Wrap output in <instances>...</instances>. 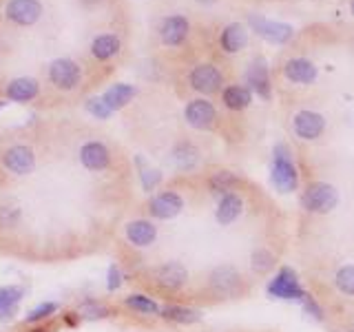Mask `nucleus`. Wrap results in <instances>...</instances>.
<instances>
[{
    "label": "nucleus",
    "mask_w": 354,
    "mask_h": 332,
    "mask_svg": "<svg viewBox=\"0 0 354 332\" xmlns=\"http://www.w3.org/2000/svg\"><path fill=\"white\" fill-rule=\"evenodd\" d=\"M188 29H191V25L184 16H169L160 25V38L166 47H180L188 36Z\"/></svg>",
    "instance_id": "412c9836"
},
{
    "label": "nucleus",
    "mask_w": 354,
    "mask_h": 332,
    "mask_svg": "<svg viewBox=\"0 0 354 332\" xmlns=\"http://www.w3.org/2000/svg\"><path fill=\"white\" fill-rule=\"evenodd\" d=\"M188 82L191 89L202 95H213L221 91V84H224V75L217 69L215 64H197L195 69L188 75Z\"/></svg>",
    "instance_id": "f8f14e48"
},
{
    "label": "nucleus",
    "mask_w": 354,
    "mask_h": 332,
    "mask_svg": "<svg viewBox=\"0 0 354 332\" xmlns=\"http://www.w3.org/2000/svg\"><path fill=\"white\" fill-rule=\"evenodd\" d=\"M122 284H124V275H122L120 266L118 264H111L109 270H106V290L109 293H115Z\"/></svg>",
    "instance_id": "e433bc0d"
},
{
    "label": "nucleus",
    "mask_w": 354,
    "mask_h": 332,
    "mask_svg": "<svg viewBox=\"0 0 354 332\" xmlns=\"http://www.w3.org/2000/svg\"><path fill=\"white\" fill-rule=\"evenodd\" d=\"M268 297L272 299H283V302H299L301 304L306 299V290L301 282H299L297 273L290 268V266H281L279 270L272 275V279L268 282Z\"/></svg>",
    "instance_id": "39448f33"
},
{
    "label": "nucleus",
    "mask_w": 354,
    "mask_h": 332,
    "mask_svg": "<svg viewBox=\"0 0 354 332\" xmlns=\"http://www.w3.org/2000/svg\"><path fill=\"white\" fill-rule=\"evenodd\" d=\"M239 191H230L226 195L217 197L215 219L219 226H232L235 221H239L243 217V213H246V197H243Z\"/></svg>",
    "instance_id": "9b49d317"
},
{
    "label": "nucleus",
    "mask_w": 354,
    "mask_h": 332,
    "mask_svg": "<svg viewBox=\"0 0 354 332\" xmlns=\"http://www.w3.org/2000/svg\"><path fill=\"white\" fill-rule=\"evenodd\" d=\"M22 288L18 286H0V321H9L18 315V304L22 302Z\"/></svg>",
    "instance_id": "bb28decb"
},
{
    "label": "nucleus",
    "mask_w": 354,
    "mask_h": 332,
    "mask_svg": "<svg viewBox=\"0 0 354 332\" xmlns=\"http://www.w3.org/2000/svg\"><path fill=\"white\" fill-rule=\"evenodd\" d=\"M283 75L295 84H313L317 80V66L308 58H290L283 66Z\"/></svg>",
    "instance_id": "5701e85b"
},
{
    "label": "nucleus",
    "mask_w": 354,
    "mask_h": 332,
    "mask_svg": "<svg viewBox=\"0 0 354 332\" xmlns=\"http://www.w3.org/2000/svg\"><path fill=\"white\" fill-rule=\"evenodd\" d=\"M124 235L131 246L151 248L158 241V226H155L153 219H133L124 226Z\"/></svg>",
    "instance_id": "dca6fc26"
},
{
    "label": "nucleus",
    "mask_w": 354,
    "mask_h": 332,
    "mask_svg": "<svg viewBox=\"0 0 354 332\" xmlns=\"http://www.w3.org/2000/svg\"><path fill=\"white\" fill-rule=\"evenodd\" d=\"M49 82L60 91H73L82 82V66L71 58H55L49 64Z\"/></svg>",
    "instance_id": "0eeeda50"
},
{
    "label": "nucleus",
    "mask_w": 354,
    "mask_h": 332,
    "mask_svg": "<svg viewBox=\"0 0 354 332\" xmlns=\"http://www.w3.org/2000/svg\"><path fill=\"white\" fill-rule=\"evenodd\" d=\"M5 16L18 27H31L42 18V3L40 0H9Z\"/></svg>",
    "instance_id": "ddd939ff"
},
{
    "label": "nucleus",
    "mask_w": 354,
    "mask_h": 332,
    "mask_svg": "<svg viewBox=\"0 0 354 332\" xmlns=\"http://www.w3.org/2000/svg\"><path fill=\"white\" fill-rule=\"evenodd\" d=\"M246 40H248V33H246V29H243L241 22H230L228 27H224V31H221V36H219V44L226 53L241 51Z\"/></svg>",
    "instance_id": "cd10ccee"
},
{
    "label": "nucleus",
    "mask_w": 354,
    "mask_h": 332,
    "mask_svg": "<svg viewBox=\"0 0 354 332\" xmlns=\"http://www.w3.org/2000/svg\"><path fill=\"white\" fill-rule=\"evenodd\" d=\"M5 104H7L5 100H0V109H5Z\"/></svg>",
    "instance_id": "79ce46f5"
},
{
    "label": "nucleus",
    "mask_w": 354,
    "mask_h": 332,
    "mask_svg": "<svg viewBox=\"0 0 354 332\" xmlns=\"http://www.w3.org/2000/svg\"><path fill=\"white\" fill-rule=\"evenodd\" d=\"M22 221V208L16 199H5L0 202V228H16Z\"/></svg>",
    "instance_id": "473e14b6"
},
{
    "label": "nucleus",
    "mask_w": 354,
    "mask_h": 332,
    "mask_svg": "<svg viewBox=\"0 0 354 332\" xmlns=\"http://www.w3.org/2000/svg\"><path fill=\"white\" fill-rule=\"evenodd\" d=\"M77 160H80V164L86 171L102 173L111 166V151L106 149V144L91 140V142H84L80 147V151H77Z\"/></svg>",
    "instance_id": "2eb2a0df"
},
{
    "label": "nucleus",
    "mask_w": 354,
    "mask_h": 332,
    "mask_svg": "<svg viewBox=\"0 0 354 332\" xmlns=\"http://www.w3.org/2000/svg\"><path fill=\"white\" fill-rule=\"evenodd\" d=\"M199 162H202V153H199V149L188 140L177 142L171 151V164H173V169L180 173H193L199 166Z\"/></svg>",
    "instance_id": "f3484780"
},
{
    "label": "nucleus",
    "mask_w": 354,
    "mask_h": 332,
    "mask_svg": "<svg viewBox=\"0 0 354 332\" xmlns=\"http://www.w3.org/2000/svg\"><path fill=\"white\" fill-rule=\"evenodd\" d=\"M199 3H208V5H213V3H215V0H199Z\"/></svg>",
    "instance_id": "a19ab883"
},
{
    "label": "nucleus",
    "mask_w": 354,
    "mask_h": 332,
    "mask_svg": "<svg viewBox=\"0 0 354 332\" xmlns=\"http://www.w3.org/2000/svg\"><path fill=\"white\" fill-rule=\"evenodd\" d=\"M120 47L122 42L115 33H100V36L91 40V55L100 62H106L111 58H115L120 53Z\"/></svg>",
    "instance_id": "a878e982"
},
{
    "label": "nucleus",
    "mask_w": 354,
    "mask_h": 332,
    "mask_svg": "<svg viewBox=\"0 0 354 332\" xmlns=\"http://www.w3.org/2000/svg\"><path fill=\"white\" fill-rule=\"evenodd\" d=\"M124 306L131 308L133 313L147 315V317H160V308H162L153 297L142 295V293H133V295L124 297Z\"/></svg>",
    "instance_id": "7c9ffc66"
},
{
    "label": "nucleus",
    "mask_w": 354,
    "mask_h": 332,
    "mask_svg": "<svg viewBox=\"0 0 354 332\" xmlns=\"http://www.w3.org/2000/svg\"><path fill=\"white\" fill-rule=\"evenodd\" d=\"M184 120L195 131H210L217 124V109L206 98H197L184 107Z\"/></svg>",
    "instance_id": "1a4fd4ad"
},
{
    "label": "nucleus",
    "mask_w": 354,
    "mask_h": 332,
    "mask_svg": "<svg viewBox=\"0 0 354 332\" xmlns=\"http://www.w3.org/2000/svg\"><path fill=\"white\" fill-rule=\"evenodd\" d=\"M29 332H49L47 328H33V330H29Z\"/></svg>",
    "instance_id": "ea45409f"
},
{
    "label": "nucleus",
    "mask_w": 354,
    "mask_h": 332,
    "mask_svg": "<svg viewBox=\"0 0 354 332\" xmlns=\"http://www.w3.org/2000/svg\"><path fill=\"white\" fill-rule=\"evenodd\" d=\"M3 166L14 175H29L36 169V151L27 144H11L3 153Z\"/></svg>",
    "instance_id": "9d476101"
},
{
    "label": "nucleus",
    "mask_w": 354,
    "mask_h": 332,
    "mask_svg": "<svg viewBox=\"0 0 354 332\" xmlns=\"http://www.w3.org/2000/svg\"><path fill=\"white\" fill-rule=\"evenodd\" d=\"M292 133L304 142H315L326 133V118L313 109L297 111L292 118Z\"/></svg>",
    "instance_id": "6e6552de"
},
{
    "label": "nucleus",
    "mask_w": 354,
    "mask_h": 332,
    "mask_svg": "<svg viewBox=\"0 0 354 332\" xmlns=\"http://www.w3.org/2000/svg\"><path fill=\"white\" fill-rule=\"evenodd\" d=\"M246 84L250 91H254L259 98L270 100L272 98V86H270V73L268 64L263 58H254L246 71Z\"/></svg>",
    "instance_id": "a211bd4d"
},
{
    "label": "nucleus",
    "mask_w": 354,
    "mask_h": 332,
    "mask_svg": "<svg viewBox=\"0 0 354 332\" xmlns=\"http://www.w3.org/2000/svg\"><path fill=\"white\" fill-rule=\"evenodd\" d=\"M40 93V82L36 77H29V75H22V77H14L7 86H5V95L11 102H31L36 100Z\"/></svg>",
    "instance_id": "6ab92c4d"
},
{
    "label": "nucleus",
    "mask_w": 354,
    "mask_h": 332,
    "mask_svg": "<svg viewBox=\"0 0 354 332\" xmlns=\"http://www.w3.org/2000/svg\"><path fill=\"white\" fill-rule=\"evenodd\" d=\"M299 204L308 215H330L339 206V191L324 180L308 182L299 195Z\"/></svg>",
    "instance_id": "20e7f679"
},
{
    "label": "nucleus",
    "mask_w": 354,
    "mask_h": 332,
    "mask_svg": "<svg viewBox=\"0 0 354 332\" xmlns=\"http://www.w3.org/2000/svg\"><path fill=\"white\" fill-rule=\"evenodd\" d=\"M84 107H86L88 113H91L93 118H97V120H109L111 116H113V111H111V109L104 104L102 95H100V98H88L86 102H84Z\"/></svg>",
    "instance_id": "c9c22d12"
},
{
    "label": "nucleus",
    "mask_w": 354,
    "mask_h": 332,
    "mask_svg": "<svg viewBox=\"0 0 354 332\" xmlns=\"http://www.w3.org/2000/svg\"><path fill=\"white\" fill-rule=\"evenodd\" d=\"M221 102H224V107L230 111H243V109H248L252 102V91L248 86L230 84L224 89V93H221Z\"/></svg>",
    "instance_id": "c85d7f7f"
},
{
    "label": "nucleus",
    "mask_w": 354,
    "mask_h": 332,
    "mask_svg": "<svg viewBox=\"0 0 354 332\" xmlns=\"http://www.w3.org/2000/svg\"><path fill=\"white\" fill-rule=\"evenodd\" d=\"M136 166H138V177H140L144 193H153L155 188L162 184V171L153 169L149 162H144L142 155H136Z\"/></svg>",
    "instance_id": "2f4dec72"
},
{
    "label": "nucleus",
    "mask_w": 354,
    "mask_h": 332,
    "mask_svg": "<svg viewBox=\"0 0 354 332\" xmlns=\"http://www.w3.org/2000/svg\"><path fill=\"white\" fill-rule=\"evenodd\" d=\"M151 286L162 295H180L184 293V288L191 282V273L188 268L177 259H169L158 264L155 268L149 270Z\"/></svg>",
    "instance_id": "7ed1b4c3"
},
{
    "label": "nucleus",
    "mask_w": 354,
    "mask_h": 332,
    "mask_svg": "<svg viewBox=\"0 0 354 332\" xmlns=\"http://www.w3.org/2000/svg\"><path fill=\"white\" fill-rule=\"evenodd\" d=\"M55 310H58V304H55V302H42V304L33 306L29 310V313L25 315V321H27V324H40L42 319L51 317Z\"/></svg>",
    "instance_id": "72a5a7b5"
},
{
    "label": "nucleus",
    "mask_w": 354,
    "mask_h": 332,
    "mask_svg": "<svg viewBox=\"0 0 354 332\" xmlns=\"http://www.w3.org/2000/svg\"><path fill=\"white\" fill-rule=\"evenodd\" d=\"M350 328H354V317H352V321H350V324H348Z\"/></svg>",
    "instance_id": "37998d69"
},
{
    "label": "nucleus",
    "mask_w": 354,
    "mask_h": 332,
    "mask_svg": "<svg viewBox=\"0 0 354 332\" xmlns=\"http://www.w3.org/2000/svg\"><path fill=\"white\" fill-rule=\"evenodd\" d=\"M332 288L346 299H354V264H341L332 273Z\"/></svg>",
    "instance_id": "c756f323"
},
{
    "label": "nucleus",
    "mask_w": 354,
    "mask_h": 332,
    "mask_svg": "<svg viewBox=\"0 0 354 332\" xmlns=\"http://www.w3.org/2000/svg\"><path fill=\"white\" fill-rule=\"evenodd\" d=\"M248 25L252 27L254 33H259V36L263 40H268L272 44H283L292 38V25H286V22H277V20H268V18H263V16H257V14H252L248 18Z\"/></svg>",
    "instance_id": "4468645a"
},
{
    "label": "nucleus",
    "mask_w": 354,
    "mask_h": 332,
    "mask_svg": "<svg viewBox=\"0 0 354 332\" xmlns=\"http://www.w3.org/2000/svg\"><path fill=\"white\" fill-rule=\"evenodd\" d=\"M160 317L177 326H195L202 321V310L184 304H164L160 308Z\"/></svg>",
    "instance_id": "4be33fe9"
},
{
    "label": "nucleus",
    "mask_w": 354,
    "mask_h": 332,
    "mask_svg": "<svg viewBox=\"0 0 354 332\" xmlns=\"http://www.w3.org/2000/svg\"><path fill=\"white\" fill-rule=\"evenodd\" d=\"M138 93V89L133 86V84H127V82H118V84H111L106 91L102 93V100H104V104L113 111H120V109H124L133 98H136Z\"/></svg>",
    "instance_id": "393cba45"
},
{
    "label": "nucleus",
    "mask_w": 354,
    "mask_h": 332,
    "mask_svg": "<svg viewBox=\"0 0 354 332\" xmlns=\"http://www.w3.org/2000/svg\"><path fill=\"white\" fill-rule=\"evenodd\" d=\"M352 14H354V0H352Z\"/></svg>",
    "instance_id": "c03bdc74"
},
{
    "label": "nucleus",
    "mask_w": 354,
    "mask_h": 332,
    "mask_svg": "<svg viewBox=\"0 0 354 332\" xmlns=\"http://www.w3.org/2000/svg\"><path fill=\"white\" fill-rule=\"evenodd\" d=\"M80 315L82 319L86 321H95V319H104L109 317V308L104 304H100V302H93V299H86V302L80 306Z\"/></svg>",
    "instance_id": "f704fd0d"
},
{
    "label": "nucleus",
    "mask_w": 354,
    "mask_h": 332,
    "mask_svg": "<svg viewBox=\"0 0 354 332\" xmlns=\"http://www.w3.org/2000/svg\"><path fill=\"white\" fill-rule=\"evenodd\" d=\"M206 186H208V193L217 199V197L226 195L230 191H239V188H241V177L235 175L232 171H217V173H213V175L208 177Z\"/></svg>",
    "instance_id": "b1692460"
},
{
    "label": "nucleus",
    "mask_w": 354,
    "mask_h": 332,
    "mask_svg": "<svg viewBox=\"0 0 354 332\" xmlns=\"http://www.w3.org/2000/svg\"><path fill=\"white\" fill-rule=\"evenodd\" d=\"M252 279L235 264H217L204 277V299L210 304H226L248 297Z\"/></svg>",
    "instance_id": "f257e3e1"
},
{
    "label": "nucleus",
    "mask_w": 354,
    "mask_h": 332,
    "mask_svg": "<svg viewBox=\"0 0 354 332\" xmlns=\"http://www.w3.org/2000/svg\"><path fill=\"white\" fill-rule=\"evenodd\" d=\"M186 202L182 193L177 191H171V188H164V191L155 193L149 204H147V213L151 219H160V221H169V219H175L177 215H182Z\"/></svg>",
    "instance_id": "423d86ee"
},
{
    "label": "nucleus",
    "mask_w": 354,
    "mask_h": 332,
    "mask_svg": "<svg viewBox=\"0 0 354 332\" xmlns=\"http://www.w3.org/2000/svg\"><path fill=\"white\" fill-rule=\"evenodd\" d=\"M339 332H354V328H350V326H343V328H341Z\"/></svg>",
    "instance_id": "58836bf2"
},
{
    "label": "nucleus",
    "mask_w": 354,
    "mask_h": 332,
    "mask_svg": "<svg viewBox=\"0 0 354 332\" xmlns=\"http://www.w3.org/2000/svg\"><path fill=\"white\" fill-rule=\"evenodd\" d=\"M270 184L274 191L281 195H290L299 191V169L292 160V151L288 144L279 142L272 149V160H270Z\"/></svg>",
    "instance_id": "f03ea898"
},
{
    "label": "nucleus",
    "mask_w": 354,
    "mask_h": 332,
    "mask_svg": "<svg viewBox=\"0 0 354 332\" xmlns=\"http://www.w3.org/2000/svg\"><path fill=\"white\" fill-rule=\"evenodd\" d=\"M277 264H279V257H277V250L266 246V243H259L254 246L250 252V273L252 277H268L277 270Z\"/></svg>",
    "instance_id": "aec40b11"
},
{
    "label": "nucleus",
    "mask_w": 354,
    "mask_h": 332,
    "mask_svg": "<svg viewBox=\"0 0 354 332\" xmlns=\"http://www.w3.org/2000/svg\"><path fill=\"white\" fill-rule=\"evenodd\" d=\"M77 321H80V317H77L75 313H66V315H64V324H66V326H71V328H73V326H77Z\"/></svg>",
    "instance_id": "4c0bfd02"
}]
</instances>
